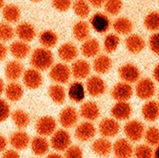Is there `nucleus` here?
I'll list each match as a JSON object with an SVG mask.
<instances>
[{
	"instance_id": "f257e3e1",
	"label": "nucleus",
	"mask_w": 159,
	"mask_h": 158,
	"mask_svg": "<svg viewBox=\"0 0 159 158\" xmlns=\"http://www.w3.org/2000/svg\"><path fill=\"white\" fill-rule=\"evenodd\" d=\"M30 62L33 69L39 72L48 70L52 67L54 63V55L49 49L39 47L32 52Z\"/></svg>"
},
{
	"instance_id": "f03ea898",
	"label": "nucleus",
	"mask_w": 159,
	"mask_h": 158,
	"mask_svg": "<svg viewBox=\"0 0 159 158\" xmlns=\"http://www.w3.org/2000/svg\"><path fill=\"white\" fill-rule=\"evenodd\" d=\"M50 144L56 151H66L71 145L70 133L64 129L57 130L51 135Z\"/></svg>"
},
{
	"instance_id": "7ed1b4c3",
	"label": "nucleus",
	"mask_w": 159,
	"mask_h": 158,
	"mask_svg": "<svg viewBox=\"0 0 159 158\" xmlns=\"http://www.w3.org/2000/svg\"><path fill=\"white\" fill-rule=\"evenodd\" d=\"M124 131L128 139L132 142H138L144 136V125L142 122L136 120H129L124 128Z\"/></svg>"
},
{
	"instance_id": "20e7f679",
	"label": "nucleus",
	"mask_w": 159,
	"mask_h": 158,
	"mask_svg": "<svg viewBox=\"0 0 159 158\" xmlns=\"http://www.w3.org/2000/svg\"><path fill=\"white\" fill-rule=\"evenodd\" d=\"M50 78L58 84H66L71 76V69L64 63H58L51 68Z\"/></svg>"
},
{
	"instance_id": "39448f33",
	"label": "nucleus",
	"mask_w": 159,
	"mask_h": 158,
	"mask_svg": "<svg viewBox=\"0 0 159 158\" xmlns=\"http://www.w3.org/2000/svg\"><path fill=\"white\" fill-rule=\"evenodd\" d=\"M118 75L123 82L130 84L138 82L141 73L137 66L132 63H127L119 68Z\"/></svg>"
},
{
	"instance_id": "423d86ee",
	"label": "nucleus",
	"mask_w": 159,
	"mask_h": 158,
	"mask_svg": "<svg viewBox=\"0 0 159 158\" xmlns=\"http://www.w3.org/2000/svg\"><path fill=\"white\" fill-rule=\"evenodd\" d=\"M135 93L138 98L143 100L150 99L155 94L154 83L149 78H143L137 82Z\"/></svg>"
},
{
	"instance_id": "0eeeda50",
	"label": "nucleus",
	"mask_w": 159,
	"mask_h": 158,
	"mask_svg": "<svg viewBox=\"0 0 159 158\" xmlns=\"http://www.w3.org/2000/svg\"><path fill=\"white\" fill-rule=\"evenodd\" d=\"M57 127L56 120L50 116H44L39 118L36 124V131L39 135L47 137L52 135Z\"/></svg>"
},
{
	"instance_id": "6e6552de",
	"label": "nucleus",
	"mask_w": 159,
	"mask_h": 158,
	"mask_svg": "<svg viewBox=\"0 0 159 158\" xmlns=\"http://www.w3.org/2000/svg\"><path fill=\"white\" fill-rule=\"evenodd\" d=\"M98 131L104 138H112L118 134L120 124L113 118H105L102 120L98 125Z\"/></svg>"
},
{
	"instance_id": "1a4fd4ad",
	"label": "nucleus",
	"mask_w": 159,
	"mask_h": 158,
	"mask_svg": "<svg viewBox=\"0 0 159 158\" xmlns=\"http://www.w3.org/2000/svg\"><path fill=\"white\" fill-rule=\"evenodd\" d=\"M86 89L88 94L92 97H99L106 92L107 86L105 81L101 77L92 76L87 80Z\"/></svg>"
},
{
	"instance_id": "9d476101",
	"label": "nucleus",
	"mask_w": 159,
	"mask_h": 158,
	"mask_svg": "<svg viewBox=\"0 0 159 158\" xmlns=\"http://www.w3.org/2000/svg\"><path fill=\"white\" fill-rule=\"evenodd\" d=\"M133 94V90L129 84L125 82L117 83L112 90L111 95L117 102H128Z\"/></svg>"
},
{
	"instance_id": "9b49d317",
	"label": "nucleus",
	"mask_w": 159,
	"mask_h": 158,
	"mask_svg": "<svg viewBox=\"0 0 159 158\" xmlns=\"http://www.w3.org/2000/svg\"><path fill=\"white\" fill-rule=\"evenodd\" d=\"M96 134L95 127L90 121L80 124L75 130V137L80 142H87L92 139Z\"/></svg>"
},
{
	"instance_id": "f8f14e48",
	"label": "nucleus",
	"mask_w": 159,
	"mask_h": 158,
	"mask_svg": "<svg viewBox=\"0 0 159 158\" xmlns=\"http://www.w3.org/2000/svg\"><path fill=\"white\" fill-rule=\"evenodd\" d=\"M23 82L29 89H37L42 85L43 76L40 72L35 69H29L24 72Z\"/></svg>"
},
{
	"instance_id": "ddd939ff",
	"label": "nucleus",
	"mask_w": 159,
	"mask_h": 158,
	"mask_svg": "<svg viewBox=\"0 0 159 158\" xmlns=\"http://www.w3.org/2000/svg\"><path fill=\"white\" fill-rule=\"evenodd\" d=\"M113 150L117 158H131L133 155V147L126 138H120L113 146Z\"/></svg>"
},
{
	"instance_id": "4468645a",
	"label": "nucleus",
	"mask_w": 159,
	"mask_h": 158,
	"mask_svg": "<svg viewBox=\"0 0 159 158\" xmlns=\"http://www.w3.org/2000/svg\"><path fill=\"white\" fill-rule=\"evenodd\" d=\"M78 113L72 106L63 109L59 114V122L65 128H71L76 125L78 121Z\"/></svg>"
},
{
	"instance_id": "2eb2a0df",
	"label": "nucleus",
	"mask_w": 159,
	"mask_h": 158,
	"mask_svg": "<svg viewBox=\"0 0 159 158\" xmlns=\"http://www.w3.org/2000/svg\"><path fill=\"white\" fill-rule=\"evenodd\" d=\"M90 23L92 29L100 34L105 33L110 27V21L107 15L103 13H95L90 19Z\"/></svg>"
},
{
	"instance_id": "dca6fc26",
	"label": "nucleus",
	"mask_w": 159,
	"mask_h": 158,
	"mask_svg": "<svg viewBox=\"0 0 159 158\" xmlns=\"http://www.w3.org/2000/svg\"><path fill=\"white\" fill-rule=\"evenodd\" d=\"M132 113V106L127 102H117L111 109V114L116 120H126Z\"/></svg>"
},
{
	"instance_id": "f3484780",
	"label": "nucleus",
	"mask_w": 159,
	"mask_h": 158,
	"mask_svg": "<svg viewBox=\"0 0 159 158\" xmlns=\"http://www.w3.org/2000/svg\"><path fill=\"white\" fill-rule=\"evenodd\" d=\"M91 65L84 59L76 60L71 68V74L76 79H85L91 72Z\"/></svg>"
},
{
	"instance_id": "a211bd4d",
	"label": "nucleus",
	"mask_w": 159,
	"mask_h": 158,
	"mask_svg": "<svg viewBox=\"0 0 159 158\" xmlns=\"http://www.w3.org/2000/svg\"><path fill=\"white\" fill-rule=\"evenodd\" d=\"M10 142L13 148L16 150H24L31 143L30 137L27 133L22 131H15L11 135Z\"/></svg>"
},
{
	"instance_id": "6ab92c4d",
	"label": "nucleus",
	"mask_w": 159,
	"mask_h": 158,
	"mask_svg": "<svg viewBox=\"0 0 159 158\" xmlns=\"http://www.w3.org/2000/svg\"><path fill=\"white\" fill-rule=\"evenodd\" d=\"M16 34L21 41L28 43L33 40L36 37V32L32 24L28 22H23L18 25L16 29Z\"/></svg>"
},
{
	"instance_id": "aec40b11",
	"label": "nucleus",
	"mask_w": 159,
	"mask_h": 158,
	"mask_svg": "<svg viewBox=\"0 0 159 158\" xmlns=\"http://www.w3.org/2000/svg\"><path fill=\"white\" fill-rule=\"evenodd\" d=\"M78 49L76 46L73 43H63L58 48V54L60 58L66 62H70L77 57Z\"/></svg>"
},
{
	"instance_id": "412c9836",
	"label": "nucleus",
	"mask_w": 159,
	"mask_h": 158,
	"mask_svg": "<svg viewBox=\"0 0 159 158\" xmlns=\"http://www.w3.org/2000/svg\"><path fill=\"white\" fill-rule=\"evenodd\" d=\"M99 114V108L95 102H86L80 107V115L84 119L88 121H94L97 120Z\"/></svg>"
},
{
	"instance_id": "4be33fe9",
	"label": "nucleus",
	"mask_w": 159,
	"mask_h": 158,
	"mask_svg": "<svg viewBox=\"0 0 159 158\" xmlns=\"http://www.w3.org/2000/svg\"><path fill=\"white\" fill-rule=\"evenodd\" d=\"M125 46L129 52L133 54H137L145 48L146 43L139 35L132 34L126 39Z\"/></svg>"
},
{
	"instance_id": "5701e85b",
	"label": "nucleus",
	"mask_w": 159,
	"mask_h": 158,
	"mask_svg": "<svg viewBox=\"0 0 159 158\" xmlns=\"http://www.w3.org/2000/svg\"><path fill=\"white\" fill-rule=\"evenodd\" d=\"M24 74V67L17 61H11L7 64L5 68V75L9 80L15 82Z\"/></svg>"
},
{
	"instance_id": "b1692460",
	"label": "nucleus",
	"mask_w": 159,
	"mask_h": 158,
	"mask_svg": "<svg viewBox=\"0 0 159 158\" xmlns=\"http://www.w3.org/2000/svg\"><path fill=\"white\" fill-rule=\"evenodd\" d=\"M68 95L71 101L76 103L81 102L85 98V88L80 81H74L69 87Z\"/></svg>"
},
{
	"instance_id": "393cba45",
	"label": "nucleus",
	"mask_w": 159,
	"mask_h": 158,
	"mask_svg": "<svg viewBox=\"0 0 159 158\" xmlns=\"http://www.w3.org/2000/svg\"><path fill=\"white\" fill-rule=\"evenodd\" d=\"M142 114L144 119L154 122L159 118V103L155 101H148L143 106Z\"/></svg>"
},
{
	"instance_id": "a878e982",
	"label": "nucleus",
	"mask_w": 159,
	"mask_h": 158,
	"mask_svg": "<svg viewBox=\"0 0 159 158\" xmlns=\"http://www.w3.org/2000/svg\"><path fill=\"white\" fill-rule=\"evenodd\" d=\"M92 150L98 156H107L111 153L113 146L107 138H101L93 142L92 145Z\"/></svg>"
},
{
	"instance_id": "bb28decb",
	"label": "nucleus",
	"mask_w": 159,
	"mask_h": 158,
	"mask_svg": "<svg viewBox=\"0 0 159 158\" xmlns=\"http://www.w3.org/2000/svg\"><path fill=\"white\" fill-rule=\"evenodd\" d=\"M30 144L32 152L37 156H43L46 154L51 146L48 139L45 137L40 136V135L34 137L31 141Z\"/></svg>"
},
{
	"instance_id": "cd10ccee",
	"label": "nucleus",
	"mask_w": 159,
	"mask_h": 158,
	"mask_svg": "<svg viewBox=\"0 0 159 158\" xmlns=\"http://www.w3.org/2000/svg\"><path fill=\"white\" fill-rule=\"evenodd\" d=\"M113 61L109 56L105 54L97 56L94 60L93 69L99 74H105L111 69Z\"/></svg>"
},
{
	"instance_id": "c85d7f7f",
	"label": "nucleus",
	"mask_w": 159,
	"mask_h": 158,
	"mask_svg": "<svg viewBox=\"0 0 159 158\" xmlns=\"http://www.w3.org/2000/svg\"><path fill=\"white\" fill-rule=\"evenodd\" d=\"M10 51L17 59H23L29 55L30 52V47L24 41H15L10 45Z\"/></svg>"
},
{
	"instance_id": "c756f323",
	"label": "nucleus",
	"mask_w": 159,
	"mask_h": 158,
	"mask_svg": "<svg viewBox=\"0 0 159 158\" xmlns=\"http://www.w3.org/2000/svg\"><path fill=\"white\" fill-rule=\"evenodd\" d=\"M99 43L94 38H90L85 40L80 48L82 54L86 57H95L99 52Z\"/></svg>"
},
{
	"instance_id": "7c9ffc66",
	"label": "nucleus",
	"mask_w": 159,
	"mask_h": 158,
	"mask_svg": "<svg viewBox=\"0 0 159 158\" xmlns=\"http://www.w3.org/2000/svg\"><path fill=\"white\" fill-rule=\"evenodd\" d=\"M5 94L7 98L11 102H17L21 99L24 94V89L20 84L11 82L6 87Z\"/></svg>"
},
{
	"instance_id": "2f4dec72",
	"label": "nucleus",
	"mask_w": 159,
	"mask_h": 158,
	"mask_svg": "<svg viewBox=\"0 0 159 158\" xmlns=\"http://www.w3.org/2000/svg\"><path fill=\"white\" fill-rule=\"evenodd\" d=\"M113 28L117 33L120 35H128L132 31L133 25L130 19L125 17H120L113 21Z\"/></svg>"
},
{
	"instance_id": "473e14b6",
	"label": "nucleus",
	"mask_w": 159,
	"mask_h": 158,
	"mask_svg": "<svg viewBox=\"0 0 159 158\" xmlns=\"http://www.w3.org/2000/svg\"><path fill=\"white\" fill-rule=\"evenodd\" d=\"M73 34L75 39L78 41H85L90 35V28L88 24L84 20H79L73 26Z\"/></svg>"
},
{
	"instance_id": "72a5a7b5",
	"label": "nucleus",
	"mask_w": 159,
	"mask_h": 158,
	"mask_svg": "<svg viewBox=\"0 0 159 158\" xmlns=\"http://www.w3.org/2000/svg\"><path fill=\"white\" fill-rule=\"evenodd\" d=\"M48 94L50 98L56 104L61 105L64 103L66 98V92L65 88L61 84H53L48 88Z\"/></svg>"
},
{
	"instance_id": "f704fd0d",
	"label": "nucleus",
	"mask_w": 159,
	"mask_h": 158,
	"mask_svg": "<svg viewBox=\"0 0 159 158\" xmlns=\"http://www.w3.org/2000/svg\"><path fill=\"white\" fill-rule=\"evenodd\" d=\"M2 16L7 21L17 22L20 17V10L15 4H7L2 9Z\"/></svg>"
},
{
	"instance_id": "c9c22d12",
	"label": "nucleus",
	"mask_w": 159,
	"mask_h": 158,
	"mask_svg": "<svg viewBox=\"0 0 159 158\" xmlns=\"http://www.w3.org/2000/svg\"><path fill=\"white\" fill-rule=\"evenodd\" d=\"M39 40L43 47L49 49L57 44L58 41V37L54 31L45 30L40 33Z\"/></svg>"
},
{
	"instance_id": "e433bc0d",
	"label": "nucleus",
	"mask_w": 159,
	"mask_h": 158,
	"mask_svg": "<svg viewBox=\"0 0 159 158\" xmlns=\"http://www.w3.org/2000/svg\"><path fill=\"white\" fill-rule=\"evenodd\" d=\"M14 124L18 128H25L30 123V116L22 109H16L11 114Z\"/></svg>"
},
{
	"instance_id": "4c0bfd02",
	"label": "nucleus",
	"mask_w": 159,
	"mask_h": 158,
	"mask_svg": "<svg viewBox=\"0 0 159 158\" xmlns=\"http://www.w3.org/2000/svg\"><path fill=\"white\" fill-rule=\"evenodd\" d=\"M144 26L149 31L155 32L159 29V13L153 11L149 13L144 19Z\"/></svg>"
},
{
	"instance_id": "58836bf2",
	"label": "nucleus",
	"mask_w": 159,
	"mask_h": 158,
	"mask_svg": "<svg viewBox=\"0 0 159 158\" xmlns=\"http://www.w3.org/2000/svg\"><path fill=\"white\" fill-rule=\"evenodd\" d=\"M73 10L76 16L80 18H86L91 12L89 3L85 1H76L73 4Z\"/></svg>"
},
{
	"instance_id": "ea45409f",
	"label": "nucleus",
	"mask_w": 159,
	"mask_h": 158,
	"mask_svg": "<svg viewBox=\"0 0 159 158\" xmlns=\"http://www.w3.org/2000/svg\"><path fill=\"white\" fill-rule=\"evenodd\" d=\"M120 44V38L115 34H109L104 39V49L107 53H113Z\"/></svg>"
},
{
	"instance_id": "a19ab883",
	"label": "nucleus",
	"mask_w": 159,
	"mask_h": 158,
	"mask_svg": "<svg viewBox=\"0 0 159 158\" xmlns=\"http://www.w3.org/2000/svg\"><path fill=\"white\" fill-rule=\"evenodd\" d=\"M146 142L152 147L159 145V130L155 127H151L144 133Z\"/></svg>"
},
{
	"instance_id": "79ce46f5",
	"label": "nucleus",
	"mask_w": 159,
	"mask_h": 158,
	"mask_svg": "<svg viewBox=\"0 0 159 158\" xmlns=\"http://www.w3.org/2000/svg\"><path fill=\"white\" fill-rule=\"evenodd\" d=\"M135 158H153L154 151L149 145H139L134 150Z\"/></svg>"
},
{
	"instance_id": "37998d69",
	"label": "nucleus",
	"mask_w": 159,
	"mask_h": 158,
	"mask_svg": "<svg viewBox=\"0 0 159 158\" xmlns=\"http://www.w3.org/2000/svg\"><path fill=\"white\" fill-rule=\"evenodd\" d=\"M15 35L14 29L7 23L0 24V41L7 42L14 38Z\"/></svg>"
},
{
	"instance_id": "c03bdc74",
	"label": "nucleus",
	"mask_w": 159,
	"mask_h": 158,
	"mask_svg": "<svg viewBox=\"0 0 159 158\" xmlns=\"http://www.w3.org/2000/svg\"><path fill=\"white\" fill-rule=\"evenodd\" d=\"M123 7V2L121 1H107L104 4L106 11L110 15H117L120 12Z\"/></svg>"
},
{
	"instance_id": "a18cd8bd",
	"label": "nucleus",
	"mask_w": 159,
	"mask_h": 158,
	"mask_svg": "<svg viewBox=\"0 0 159 158\" xmlns=\"http://www.w3.org/2000/svg\"><path fill=\"white\" fill-rule=\"evenodd\" d=\"M64 158H83L82 149L78 146H70L66 150Z\"/></svg>"
},
{
	"instance_id": "49530a36",
	"label": "nucleus",
	"mask_w": 159,
	"mask_h": 158,
	"mask_svg": "<svg viewBox=\"0 0 159 158\" xmlns=\"http://www.w3.org/2000/svg\"><path fill=\"white\" fill-rule=\"evenodd\" d=\"M10 114V108L7 101L0 98V123L5 121Z\"/></svg>"
},
{
	"instance_id": "de8ad7c7",
	"label": "nucleus",
	"mask_w": 159,
	"mask_h": 158,
	"mask_svg": "<svg viewBox=\"0 0 159 158\" xmlns=\"http://www.w3.org/2000/svg\"><path fill=\"white\" fill-rule=\"evenodd\" d=\"M149 47L153 53L159 55V32L154 33L150 37Z\"/></svg>"
},
{
	"instance_id": "09e8293b",
	"label": "nucleus",
	"mask_w": 159,
	"mask_h": 158,
	"mask_svg": "<svg viewBox=\"0 0 159 158\" xmlns=\"http://www.w3.org/2000/svg\"><path fill=\"white\" fill-rule=\"evenodd\" d=\"M52 6L55 10L60 12H65L68 10L72 6V2L70 1H53Z\"/></svg>"
},
{
	"instance_id": "8fccbe9b",
	"label": "nucleus",
	"mask_w": 159,
	"mask_h": 158,
	"mask_svg": "<svg viewBox=\"0 0 159 158\" xmlns=\"http://www.w3.org/2000/svg\"><path fill=\"white\" fill-rule=\"evenodd\" d=\"M2 158H20V154L14 150H8L4 152Z\"/></svg>"
},
{
	"instance_id": "3c124183",
	"label": "nucleus",
	"mask_w": 159,
	"mask_h": 158,
	"mask_svg": "<svg viewBox=\"0 0 159 158\" xmlns=\"http://www.w3.org/2000/svg\"><path fill=\"white\" fill-rule=\"evenodd\" d=\"M7 55V48L3 43H0V61L5 59Z\"/></svg>"
},
{
	"instance_id": "603ef678",
	"label": "nucleus",
	"mask_w": 159,
	"mask_h": 158,
	"mask_svg": "<svg viewBox=\"0 0 159 158\" xmlns=\"http://www.w3.org/2000/svg\"><path fill=\"white\" fill-rule=\"evenodd\" d=\"M7 138H6L3 135L0 134V153H1V152H3L4 150H5V149L7 148Z\"/></svg>"
},
{
	"instance_id": "864d4df0",
	"label": "nucleus",
	"mask_w": 159,
	"mask_h": 158,
	"mask_svg": "<svg viewBox=\"0 0 159 158\" xmlns=\"http://www.w3.org/2000/svg\"><path fill=\"white\" fill-rule=\"evenodd\" d=\"M90 4L95 8H98V7H101L102 6L104 5L105 2L103 1H100V0H93V1L90 2Z\"/></svg>"
},
{
	"instance_id": "5fc2aeb1",
	"label": "nucleus",
	"mask_w": 159,
	"mask_h": 158,
	"mask_svg": "<svg viewBox=\"0 0 159 158\" xmlns=\"http://www.w3.org/2000/svg\"><path fill=\"white\" fill-rule=\"evenodd\" d=\"M153 76H154V78L155 79V80L157 83H159V64H157L156 65V67L154 68V72H153Z\"/></svg>"
},
{
	"instance_id": "6e6d98bb",
	"label": "nucleus",
	"mask_w": 159,
	"mask_h": 158,
	"mask_svg": "<svg viewBox=\"0 0 159 158\" xmlns=\"http://www.w3.org/2000/svg\"><path fill=\"white\" fill-rule=\"evenodd\" d=\"M46 158H64L61 154L58 153H50L48 156H47Z\"/></svg>"
},
{
	"instance_id": "4d7b16f0",
	"label": "nucleus",
	"mask_w": 159,
	"mask_h": 158,
	"mask_svg": "<svg viewBox=\"0 0 159 158\" xmlns=\"http://www.w3.org/2000/svg\"><path fill=\"white\" fill-rule=\"evenodd\" d=\"M4 89H5V88H4V83L2 79L0 78V95L3 93Z\"/></svg>"
},
{
	"instance_id": "13d9d810",
	"label": "nucleus",
	"mask_w": 159,
	"mask_h": 158,
	"mask_svg": "<svg viewBox=\"0 0 159 158\" xmlns=\"http://www.w3.org/2000/svg\"><path fill=\"white\" fill-rule=\"evenodd\" d=\"M153 158H159V145L154 151V156H153Z\"/></svg>"
},
{
	"instance_id": "bf43d9fd",
	"label": "nucleus",
	"mask_w": 159,
	"mask_h": 158,
	"mask_svg": "<svg viewBox=\"0 0 159 158\" xmlns=\"http://www.w3.org/2000/svg\"><path fill=\"white\" fill-rule=\"evenodd\" d=\"M4 7H5V3H4L3 1H0V10L3 9Z\"/></svg>"
},
{
	"instance_id": "052dcab7",
	"label": "nucleus",
	"mask_w": 159,
	"mask_h": 158,
	"mask_svg": "<svg viewBox=\"0 0 159 158\" xmlns=\"http://www.w3.org/2000/svg\"><path fill=\"white\" fill-rule=\"evenodd\" d=\"M158 98H159V91H158Z\"/></svg>"
}]
</instances>
